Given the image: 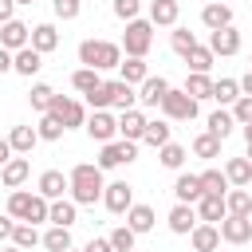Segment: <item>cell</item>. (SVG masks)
I'll return each instance as SVG.
<instances>
[{
  "mask_svg": "<svg viewBox=\"0 0 252 252\" xmlns=\"http://www.w3.org/2000/svg\"><path fill=\"white\" fill-rule=\"evenodd\" d=\"M67 177H71V201H75V205H94V201H102L106 181H102V169H98V165L79 161Z\"/></svg>",
  "mask_w": 252,
  "mask_h": 252,
  "instance_id": "cell-1",
  "label": "cell"
},
{
  "mask_svg": "<svg viewBox=\"0 0 252 252\" xmlns=\"http://www.w3.org/2000/svg\"><path fill=\"white\" fill-rule=\"evenodd\" d=\"M79 63L91 67V71H110L122 63V43H110V39H83L79 43Z\"/></svg>",
  "mask_w": 252,
  "mask_h": 252,
  "instance_id": "cell-2",
  "label": "cell"
},
{
  "mask_svg": "<svg viewBox=\"0 0 252 252\" xmlns=\"http://www.w3.org/2000/svg\"><path fill=\"white\" fill-rule=\"evenodd\" d=\"M154 47V24L150 20H130L122 32V51L130 59H146V51Z\"/></svg>",
  "mask_w": 252,
  "mask_h": 252,
  "instance_id": "cell-3",
  "label": "cell"
},
{
  "mask_svg": "<svg viewBox=\"0 0 252 252\" xmlns=\"http://www.w3.org/2000/svg\"><path fill=\"white\" fill-rule=\"evenodd\" d=\"M161 114L169 118V122H193L197 118V98H189L185 91H165V98H161Z\"/></svg>",
  "mask_w": 252,
  "mask_h": 252,
  "instance_id": "cell-4",
  "label": "cell"
},
{
  "mask_svg": "<svg viewBox=\"0 0 252 252\" xmlns=\"http://www.w3.org/2000/svg\"><path fill=\"white\" fill-rule=\"evenodd\" d=\"M134 158H138V142H126V138H122V142H106V146L98 150V161H94V165H98V169H114V165H130Z\"/></svg>",
  "mask_w": 252,
  "mask_h": 252,
  "instance_id": "cell-5",
  "label": "cell"
},
{
  "mask_svg": "<svg viewBox=\"0 0 252 252\" xmlns=\"http://www.w3.org/2000/svg\"><path fill=\"white\" fill-rule=\"evenodd\" d=\"M35 193L47 197V201H63V193H71V177L63 169H43L39 181H35Z\"/></svg>",
  "mask_w": 252,
  "mask_h": 252,
  "instance_id": "cell-6",
  "label": "cell"
},
{
  "mask_svg": "<svg viewBox=\"0 0 252 252\" xmlns=\"http://www.w3.org/2000/svg\"><path fill=\"white\" fill-rule=\"evenodd\" d=\"M102 205H106L114 217L130 213V205H134V185H126V181H110V185L102 189Z\"/></svg>",
  "mask_w": 252,
  "mask_h": 252,
  "instance_id": "cell-7",
  "label": "cell"
},
{
  "mask_svg": "<svg viewBox=\"0 0 252 252\" xmlns=\"http://www.w3.org/2000/svg\"><path fill=\"white\" fill-rule=\"evenodd\" d=\"M47 114H55L67 130H71V126H87V110H83V102L63 98V94H55V102H51V110H47Z\"/></svg>",
  "mask_w": 252,
  "mask_h": 252,
  "instance_id": "cell-8",
  "label": "cell"
},
{
  "mask_svg": "<svg viewBox=\"0 0 252 252\" xmlns=\"http://www.w3.org/2000/svg\"><path fill=\"white\" fill-rule=\"evenodd\" d=\"M98 146H106V142H114V134H118V118L114 114H106V110H94L91 118H87V126H83Z\"/></svg>",
  "mask_w": 252,
  "mask_h": 252,
  "instance_id": "cell-9",
  "label": "cell"
},
{
  "mask_svg": "<svg viewBox=\"0 0 252 252\" xmlns=\"http://www.w3.org/2000/svg\"><path fill=\"white\" fill-rule=\"evenodd\" d=\"M28 43H32V28H28L24 20H8V24L0 28V47H8L12 55H16V51H24Z\"/></svg>",
  "mask_w": 252,
  "mask_h": 252,
  "instance_id": "cell-10",
  "label": "cell"
},
{
  "mask_svg": "<svg viewBox=\"0 0 252 252\" xmlns=\"http://www.w3.org/2000/svg\"><path fill=\"white\" fill-rule=\"evenodd\" d=\"M173 197H177V205H197V201L205 197L201 173H177V181H173Z\"/></svg>",
  "mask_w": 252,
  "mask_h": 252,
  "instance_id": "cell-11",
  "label": "cell"
},
{
  "mask_svg": "<svg viewBox=\"0 0 252 252\" xmlns=\"http://www.w3.org/2000/svg\"><path fill=\"white\" fill-rule=\"evenodd\" d=\"M217 228H220L224 244H248L252 240V217H224Z\"/></svg>",
  "mask_w": 252,
  "mask_h": 252,
  "instance_id": "cell-12",
  "label": "cell"
},
{
  "mask_svg": "<svg viewBox=\"0 0 252 252\" xmlns=\"http://www.w3.org/2000/svg\"><path fill=\"white\" fill-rule=\"evenodd\" d=\"M197 217H201V224H220V220L228 217V205H224V197H217V193H205V197L197 201Z\"/></svg>",
  "mask_w": 252,
  "mask_h": 252,
  "instance_id": "cell-13",
  "label": "cell"
},
{
  "mask_svg": "<svg viewBox=\"0 0 252 252\" xmlns=\"http://www.w3.org/2000/svg\"><path fill=\"white\" fill-rule=\"evenodd\" d=\"M165 220H169V232L185 236V232H193V228H197V220H201V217H197V205H173Z\"/></svg>",
  "mask_w": 252,
  "mask_h": 252,
  "instance_id": "cell-14",
  "label": "cell"
},
{
  "mask_svg": "<svg viewBox=\"0 0 252 252\" xmlns=\"http://www.w3.org/2000/svg\"><path fill=\"white\" fill-rule=\"evenodd\" d=\"M201 24H205L209 32L232 28V8H228V4H220V0H213V4H205V8H201Z\"/></svg>",
  "mask_w": 252,
  "mask_h": 252,
  "instance_id": "cell-15",
  "label": "cell"
},
{
  "mask_svg": "<svg viewBox=\"0 0 252 252\" xmlns=\"http://www.w3.org/2000/svg\"><path fill=\"white\" fill-rule=\"evenodd\" d=\"M177 16H181L177 0H150V24L154 28H177Z\"/></svg>",
  "mask_w": 252,
  "mask_h": 252,
  "instance_id": "cell-16",
  "label": "cell"
},
{
  "mask_svg": "<svg viewBox=\"0 0 252 252\" xmlns=\"http://www.w3.org/2000/svg\"><path fill=\"white\" fill-rule=\"evenodd\" d=\"M209 51H213V55H236V51H240V32H236V28L213 32V35H209Z\"/></svg>",
  "mask_w": 252,
  "mask_h": 252,
  "instance_id": "cell-17",
  "label": "cell"
},
{
  "mask_svg": "<svg viewBox=\"0 0 252 252\" xmlns=\"http://www.w3.org/2000/svg\"><path fill=\"white\" fill-rule=\"evenodd\" d=\"M146 126H150V118H146L142 110H126V114L118 118V134H122L126 142H142Z\"/></svg>",
  "mask_w": 252,
  "mask_h": 252,
  "instance_id": "cell-18",
  "label": "cell"
},
{
  "mask_svg": "<svg viewBox=\"0 0 252 252\" xmlns=\"http://www.w3.org/2000/svg\"><path fill=\"white\" fill-rule=\"evenodd\" d=\"M35 142H39V130H35V126H12V134H8V146H12V154H20V158H28V154L35 150Z\"/></svg>",
  "mask_w": 252,
  "mask_h": 252,
  "instance_id": "cell-19",
  "label": "cell"
},
{
  "mask_svg": "<svg viewBox=\"0 0 252 252\" xmlns=\"http://www.w3.org/2000/svg\"><path fill=\"white\" fill-rule=\"evenodd\" d=\"M224 177H228L232 189H248L252 185V161L248 158H228L224 161Z\"/></svg>",
  "mask_w": 252,
  "mask_h": 252,
  "instance_id": "cell-20",
  "label": "cell"
},
{
  "mask_svg": "<svg viewBox=\"0 0 252 252\" xmlns=\"http://www.w3.org/2000/svg\"><path fill=\"white\" fill-rule=\"evenodd\" d=\"M165 91H169V83H165L161 75H150V79L138 87V102H142V106H161Z\"/></svg>",
  "mask_w": 252,
  "mask_h": 252,
  "instance_id": "cell-21",
  "label": "cell"
},
{
  "mask_svg": "<svg viewBox=\"0 0 252 252\" xmlns=\"http://www.w3.org/2000/svg\"><path fill=\"white\" fill-rule=\"evenodd\" d=\"M28 173H32V161H28V158H20V154H16V158H12V161H8V165H4V169H0V181H4V185H8V189H20V185H24V181H28Z\"/></svg>",
  "mask_w": 252,
  "mask_h": 252,
  "instance_id": "cell-22",
  "label": "cell"
},
{
  "mask_svg": "<svg viewBox=\"0 0 252 252\" xmlns=\"http://www.w3.org/2000/svg\"><path fill=\"white\" fill-rule=\"evenodd\" d=\"M39 67H43V55H39L32 43H28L24 51H16V59H12V71H16V75H24V79H32Z\"/></svg>",
  "mask_w": 252,
  "mask_h": 252,
  "instance_id": "cell-23",
  "label": "cell"
},
{
  "mask_svg": "<svg viewBox=\"0 0 252 252\" xmlns=\"http://www.w3.org/2000/svg\"><path fill=\"white\" fill-rule=\"evenodd\" d=\"M173 126H169V118H150V126H146V134H142V142L146 146H154V150H161V146H169L173 138Z\"/></svg>",
  "mask_w": 252,
  "mask_h": 252,
  "instance_id": "cell-24",
  "label": "cell"
},
{
  "mask_svg": "<svg viewBox=\"0 0 252 252\" xmlns=\"http://www.w3.org/2000/svg\"><path fill=\"white\" fill-rule=\"evenodd\" d=\"M32 47H35L39 55L55 51V47H59V32H55V24H35V28H32Z\"/></svg>",
  "mask_w": 252,
  "mask_h": 252,
  "instance_id": "cell-25",
  "label": "cell"
},
{
  "mask_svg": "<svg viewBox=\"0 0 252 252\" xmlns=\"http://www.w3.org/2000/svg\"><path fill=\"white\" fill-rule=\"evenodd\" d=\"M189 240H193V252H213V248L220 244V228H217V224H197V228L189 232Z\"/></svg>",
  "mask_w": 252,
  "mask_h": 252,
  "instance_id": "cell-26",
  "label": "cell"
},
{
  "mask_svg": "<svg viewBox=\"0 0 252 252\" xmlns=\"http://www.w3.org/2000/svg\"><path fill=\"white\" fill-rule=\"evenodd\" d=\"M118 71H122V83H130V87H142L146 79H150V71H146V59H122L118 63Z\"/></svg>",
  "mask_w": 252,
  "mask_h": 252,
  "instance_id": "cell-27",
  "label": "cell"
},
{
  "mask_svg": "<svg viewBox=\"0 0 252 252\" xmlns=\"http://www.w3.org/2000/svg\"><path fill=\"white\" fill-rule=\"evenodd\" d=\"M224 205H228V217H252V193L248 189H228Z\"/></svg>",
  "mask_w": 252,
  "mask_h": 252,
  "instance_id": "cell-28",
  "label": "cell"
},
{
  "mask_svg": "<svg viewBox=\"0 0 252 252\" xmlns=\"http://www.w3.org/2000/svg\"><path fill=\"white\" fill-rule=\"evenodd\" d=\"M51 224H59V228H71L75 220H79V205L75 201H51V217H47Z\"/></svg>",
  "mask_w": 252,
  "mask_h": 252,
  "instance_id": "cell-29",
  "label": "cell"
},
{
  "mask_svg": "<svg viewBox=\"0 0 252 252\" xmlns=\"http://www.w3.org/2000/svg\"><path fill=\"white\" fill-rule=\"evenodd\" d=\"M110 94H114V98H110V106H118L122 114H126V110H134V102H138V91H134L130 83H122V79H118V83H110Z\"/></svg>",
  "mask_w": 252,
  "mask_h": 252,
  "instance_id": "cell-30",
  "label": "cell"
},
{
  "mask_svg": "<svg viewBox=\"0 0 252 252\" xmlns=\"http://www.w3.org/2000/svg\"><path fill=\"white\" fill-rule=\"evenodd\" d=\"M232 130H236L232 110H213V114H209V134H213V138H220V142H224Z\"/></svg>",
  "mask_w": 252,
  "mask_h": 252,
  "instance_id": "cell-31",
  "label": "cell"
},
{
  "mask_svg": "<svg viewBox=\"0 0 252 252\" xmlns=\"http://www.w3.org/2000/svg\"><path fill=\"white\" fill-rule=\"evenodd\" d=\"M181 91H185L189 98H197V102H201V98H213V79H209V75H193V71H189V79H185V87H181Z\"/></svg>",
  "mask_w": 252,
  "mask_h": 252,
  "instance_id": "cell-32",
  "label": "cell"
},
{
  "mask_svg": "<svg viewBox=\"0 0 252 252\" xmlns=\"http://www.w3.org/2000/svg\"><path fill=\"white\" fill-rule=\"evenodd\" d=\"M126 224H130L134 232H150V228H154V209H150V205H130Z\"/></svg>",
  "mask_w": 252,
  "mask_h": 252,
  "instance_id": "cell-33",
  "label": "cell"
},
{
  "mask_svg": "<svg viewBox=\"0 0 252 252\" xmlns=\"http://www.w3.org/2000/svg\"><path fill=\"white\" fill-rule=\"evenodd\" d=\"M213 59H217V55H213L209 47H201V43H197V47H193V51L185 55V63H189V71H193V75H209Z\"/></svg>",
  "mask_w": 252,
  "mask_h": 252,
  "instance_id": "cell-34",
  "label": "cell"
},
{
  "mask_svg": "<svg viewBox=\"0 0 252 252\" xmlns=\"http://www.w3.org/2000/svg\"><path fill=\"white\" fill-rule=\"evenodd\" d=\"M213 98H217L220 106H232V102L240 98V79H220V83H213Z\"/></svg>",
  "mask_w": 252,
  "mask_h": 252,
  "instance_id": "cell-35",
  "label": "cell"
},
{
  "mask_svg": "<svg viewBox=\"0 0 252 252\" xmlns=\"http://www.w3.org/2000/svg\"><path fill=\"white\" fill-rule=\"evenodd\" d=\"M43 248H47V252H67V248H71V228L51 224V228L43 232Z\"/></svg>",
  "mask_w": 252,
  "mask_h": 252,
  "instance_id": "cell-36",
  "label": "cell"
},
{
  "mask_svg": "<svg viewBox=\"0 0 252 252\" xmlns=\"http://www.w3.org/2000/svg\"><path fill=\"white\" fill-rule=\"evenodd\" d=\"M185 158H189V154H185V146H177V142H169V146H161V150H158V161H161L165 169H181V165H185Z\"/></svg>",
  "mask_w": 252,
  "mask_h": 252,
  "instance_id": "cell-37",
  "label": "cell"
},
{
  "mask_svg": "<svg viewBox=\"0 0 252 252\" xmlns=\"http://www.w3.org/2000/svg\"><path fill=\"white\" fill-rule=\"evenodd\" d=\"M201 185H205V193H217V197H224L232 185H228V177H224V169H205L201 173Z\"/></svg>",
  "mask_w": 252,
  "mask_h": 252,
  "instance_id": "cell-38",
  "label": "cell"
},
{
  "mask_svg": "<svg viewBox=\"0 0 252 252\" xmlns=\"http://www.w3.org/2000/svg\"><path fill=\"white\" fill-rule=\"evenodd\" d=\"M12 244L28 252V248H35V244H43V236L35 232V224H24V220H20V224H16V232H12Z\"/></svg>",
  "mask_w": 252,
  "mask_h": 252,
  "instance_id": "cell-39",
  "label": "cell"
},
{
  "mask_svg": "<svg viewBox=\"0 0 252 252\" xmlns=\"http://www.w3.org/2000/svg\"><path fill=\"white\" fill-rule=\"evenodd\" d=\"M169 47H173V51H177V55L185 59V55H189V51L197 47V35H193L189 28H173V35H169Z\"/></svg>",
  "mask_w": 252,
  "mask_h": 252,
  "instance_id": "cell-40",
  "label": "cell"
},
{
  "mask_svg": "<svg viewBox=\"0 0 252 252\" xmlns=\"http://www.w3.org/2000/svg\"><path fill=\"white\" fill-rule=\"evenodd\" d=\"M28 102H32V110H43V114H47V110H51V102H55V91H51L47 83H35V87H32V94H28Z\"/></svg>",
  "mask_w": 252,
  "mask_h": 252,
  "instance_id": "cell-41",
  "label": "cell"
},
{
  "mask_svg": "<svg viewBox=\"0 0 252 252\" xmlns=\"http://www.w3.org/2000/svg\"><path fill=\"white\" fill-rule=\"evenodd\" d=\"M35 130H39V142H59V138H63V130H67V126H63V122H59V118H55V114H43V118H39V126H35Z\"/></svg>",
  "mask_w": 252,
  "mask_h": 252,
  "instance_id": "cell-42",
  "label": "cell"
},
{
  "mask_svg": "<svg viewBox=\"0 0 252 252\" xmlns=\"http://www.w3.org/2000/svg\"><path fill=\"white\" fill-rule=\"evenodd\" d=\"M193 154H197V158H220V138H213L209 130L197 134V138H193Z\"/></svg>",
  "mask_w": 252,
  "mask_h": 252,
  "instance_id": "cell-43",
  "label": "cell"
},
{
  "mask_svg": "<svg viewBox=\"0 0 252 252\" xmlns=\"http://www.w3.org/2000/svg\"><path fill=\"white\" fill-rule=\"evenodd\" d=\"M98 83H102V79H98V71H91V67H79V71L71 75V87H75V91H83V94H91Z\"/></svg>",
  "mask_w": 252,
  "mask_h": 252,
  "instance_id": "cell-44",
  "label": "cell"
},
{
  "mask_svg": "<svg viewBox=\"0 0 252 252\" xmlns=\"http://www.w3.org/2000/svg\"><path fill=\"white\" fill-rule=\"evenodd\" d=\"M134 236H138V232H134L130 224H118V228H114L106 240L114 244V252H134Z\"/></svg>",
  "mask_w": 252,
  "mask_h": 252,
  "instance_id": "cell-45",
  "label": "cell"
},
{
  "mask_svg": "<svg viewBox=\"0 0 252 252\" xmlns=\"http://www.w3.org/2000/svg\"><path fill=\"white\" fill-rule=\"evenodd\" d=\"M28 201H32V193H28V189H12V193H8V217L24 220V213H28Z\"/></svg>",
  "mask_w": 252,
  "mask_h": 252,
  "instance_id": "cell-46",
  "label": "cell"
},
{
  "mask_svg": "<svg viewBox=\"0 0 252 252\" xmlns=\"http://www.w3.org/2000/svg\"><path fill=\"white\" fill-rule=\"evenodd\" d=\"M232 118H236V126H248L252 122V94H240L232 102Z\"/></svg>",
  "mask_w": 252,
  "mask_h": 252,
  "instance_id": "cell-47",
  "label": "cell"
},
{
  "mask_svg": "<svg viewBox=\"0 0 252 252\" xmlns=\"http://www.w3.org/2000/svg\"><path fill=\"white\" fill-rule=\"evenodd\" d=\"M110 98H114V94H110V83H98V87L87 94V102H91L94 110H106V106H110Z\"/></svg>",
  "mask_w": 252,
  "mask_h": 252,
  "instance_id": "cell-48",
  "label": "cell"
},
{
  "mask_svg": "<svg viewBox=\"0 0 252 252\" xmlns=\"http://www.w3.org/2000/svg\"><path fill=\"white\" fill-rule=\"evenodd\" d=\"M138 12H142V0H114V16L118 20H138Z\"/></svg>",
  "mask_w": 252,
  "mask_h": 252,
  "instance_id": "cell-49",
  "label": "cell"
},
{
  "mask_svg": "<svg viewBox=\"0 0 252 252\" xmlns=\"http://www.w3.org/2000/svg\"><path fill=\"white\" fill-rule=\"evenodd\" d=\"M51 8H55L59 20H75L83 12V0H51Z\"/></svg>",
  "mask_w": 252,
  "mask_h": 252,
  "instance_id": "cell-50",
  "label": "cell"
},
{
  "mask_svg": "<svg viewBox=\"0 0 252 252\" xmlns=\"http://www.w3.org/2000/svg\"><path fill=\"white\" fill-rule=\"evenodd\" d=\"M16 232V217H0V240H12Z\"/></svg>",
  "mask_w": 252,
  "mask_h": 252,
  "instance_id": "cell-51",
  "label": "cell"
},
{
  "mask_svg": "<svg viewBox=\"0 0 252 252\" xmlns=\"http://www.w3.org/2000/svg\"><path fill=\"white\" fill-rule=\"evenodd\" d=\"M12 12H16V0H0V28H4L8 20H16Z\"/></svg>",
  "mask_w": 252,
  "mask_h": 252,
  "instance_id": "cell-52",
  "label": "cell"
},
{
  "mask_svg": "<svg viewBox=\"0 0 252 252\" xmlns=\"http://www.w3.org/2000/svg\"><path fill=\"white\" fill-rule=\"evenodd\" d=\"M83 252H114V244H110V240H91Z\"/></svg>",
  "mask_w": 252,
  "mask_h": 252,
  "instance_id": "cell-53",
  "label": "cell"
},
{
  "mask_svg": "<svg viewBox=\"0 0 252 252\" xmlns=\"http://www.w3.org/2000/svg\"><path fill=\"white\" fill-rule=\"evenodd\" d=\"M12 158H16V154H12V146H8V138H0V169H4V165H8Z\"/></svg>",
  "mask_w": 252,
  "mask_h": 252,
  "instance_id": "cell-54",
  "label": "cell"
},
{
  "mask_svg": "<svg viewBox=\"0 0 252 252\" xmlns=\"http://www.w3.org/2000/svg\"><path fill=\"white\" fill-rule=\"evenodd\" d=\"M12 59H16V55H12L8 47H0V75H4V71H12Z\"/></svg>",
  "mask_w": 252,
  "mask_h": 252,
  "instance_id": "cell-55",
  "label": "cell"
},
{
  "mask_svg": "<svg viewBox=\"0 0 252 252\" xmlns=\"http://www.w3.org/2000/svg\"><path fill=\"white\" fill-rule=\"evenodd\" d=\"M240 91H244V94H252V67H248V75L240 79Z\"/></svg>",
  "mask_w": 252,
  "mask_h": 252,
  "instance_id": "cell-56",
  "label": "cell"
},
{
  "mask_svg": "<svg viewBox=\"0 0 252 252\" xmlns=\"http://www.w3.org/2000/svg\"><path fill=\"white\" fill-rule=\"evenodd\" d=\"M244 142H248V146H252V122H248V126H244Z\"/></svg>",
  "mask_w": 252,
  "mask_h": 252,
  "instance_id": "cell-57",
  "label": "cell"
},
{
  "mask_svg": "<svg viewBox=\"0 0 252 252\" xmlns=\"http://www.w3.org/2000/svg\"><path fill=\"white\" fill-rule=\"evenodd\" d=\"M4 252H24V248H16V244H12V248H4Z\"/></svg>",
  "mask_w": 252,
  "mask_h": 252,
  "instance_id": "cell-58",
  "label": "cell"
},
{
  "mask_svg": "<svg viewBox=\"0 0 252 252\" xmlns=\"http://www.w3.org/2000/svg\"><path fill=\"white\" fill-rule=\"evenodd\" d=\"M248 161H252V146H248Z\"/></svg>",
  "mask_w": 252,
  "mask_h": 252,
  "instance_id": "cell-59",
  "label": "cell"
},
{
  "mask_svg": "<svg viewBox=\"0 0 252 252\" xmlns=\"http://www.w3.org/2000/svg\"><path fill=\"white\" fill-rule=\"evenodd\" d=\"M16 4H32V0H16Z\"/></svg>",
  "mask_w": 252,
  "mask_h": 252,
  "instance_id": "cell-60",
  "label": "cell"
},
{
  "mask_svg": "<svg viewBox=\"0 0 252 252\" xmlns=\"http://www.w3.org/2000/svg\"><path fill=\"white\" fill-rule=\"evenodd\" d=\"M67 252H75V248H67Z\"/></svg>",
  "mask_w": 252,
  "mask_h": 252,
  "instance_id": "cell-61",
  "label": "cell"
},
{
  "mask_svg": "<svg viewBox=\"0 0 252 252\" xmlns=\"http://www.w3.org/2000/svg\"><path fill=\"white\" fill-rule=\"evenodd\" d=\"M134 252H138V248H134Z\"/></svg>",
  "mask_w": 252,
  "mask_h": 252,
  "instance_id": "cell-62",
  "label": "cell"
},
{
  "mask_svg": "<svg viewBox=\"0 0 252 252\" xmlns=\"http://www.w3.org/2000/svg\"><path fill=\"white\" fill-rule=\"evenodd\" d=\"M220 4H224V0H220Z\"/></svg>",
  "mask_w": 252,
  "mask_h": 252,
  "instance_id": "cell-63",
  "label": "cell"
}]
</instances>
